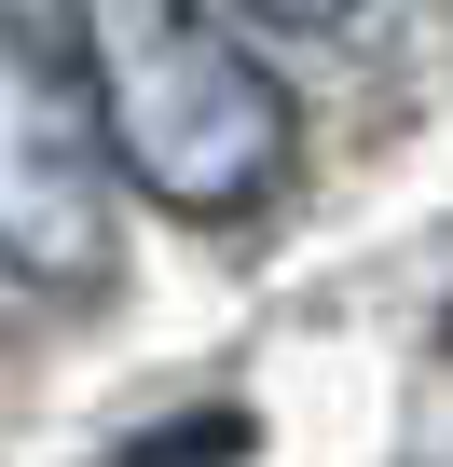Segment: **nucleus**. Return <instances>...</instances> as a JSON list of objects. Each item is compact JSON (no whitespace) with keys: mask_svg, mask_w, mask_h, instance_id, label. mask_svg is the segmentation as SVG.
Here are the masks:
<instances>
[{"mask_svg":"<svg viewBox=\"0 0 453 467\" xmlns=\"http://www.w3.org/2000/svg\"><path fill=\"white\" fill-rule=\"evenodd\" d=\"M110 467H248V412H179V426L124 440Z\"/></svg>","mask_w":453,"mask_h":467,"instance_id":"7ed1b4c3","label":"nucleus"},{"mask_svg":"<svg viewBox=\"0 0 453 467\" xmlns=\"http://www.w3.org/2000/svg\"><path fill=\"white\" fill-rule=\"evenodd\" d=\"M220 15H248V28H344L357 0H220Z\"/></svg>","mask_w":453,"mask_h":467,"instance_id":"20e7f679","label":"nucleus"},{"mask_svg":"<svg viewBox=\"0 0 453 467\" xmlns=\"http://www.w3.org/2000/svg\"><path fill=\"white\" fill-rule=\"evenodd\" d=\"M124 165L42 0H0V262L28 289H110L124 262Z\"/></svg>","mask_w":453,"mask_h":467,"instance_id":"f03ea898","label":"nucleus"},{"mask_svg":"<svg viewBox=\"0 0 453 467\" xmlns=\"http://www.w3.org/2000/svg\"><path fill=\"white\" fill-rule=\"evenodd\" d=\"M56 28L97 97L110 165L165 220H262L289 192L303 110L248 56V15H220V0H56Z\"/></svg>","mask_w":453,"mask_h":467,"instance_id":"f257e3e1","label":"nucleus"}]
</instances>
